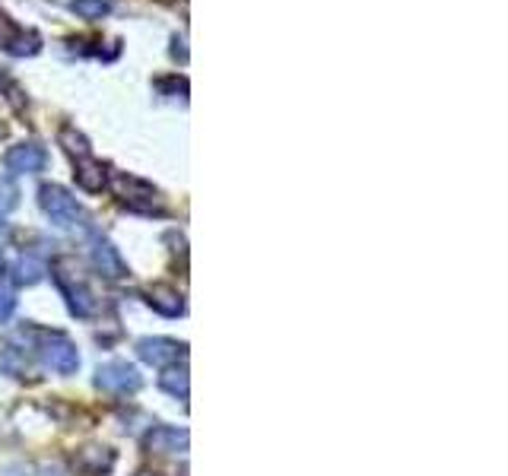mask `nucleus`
<instances>
[{"label":"nucleus","instance_id":"1","mask_svg":"<svg viewBox=\"0 0 508 476\" xmlns=\"http://www.w3.org/2000/svg\"><path fill=\"white\" fill-rule=\"evenodd\" d=\"M39 203H41V210H45V216L54 222V226L68 229V226L83 222L80 203H77L64 188H58V184H45V188L39 191Z\"/></svg>","mask_w":508,"mask_h":476},{"label":"nucleus","instance_id":"2","mask_svg":"<svg viewBox=\"0 0 508 476\" xmlns=\"http://www.w3.org/2000/svg\"><path fill=\"white\" fill-rule=\"evenodd\" d=\"M41 337V363L48 365L51 372H60V375H74L80 369V353L77 346L68 340L64 334H39Z\"/></svg>","mask_w":508,"mask_h":476},{"label":"nucleus","instance_id":"3","mask_svg":"<svg viewBox=\"0 0 508 476\" xmlns=\"http://www.w3.org/2000/svg\"><path fill=\"white\" fill-rule=\"evenodd\" d=\"M114 191H118V197L127 203V207L143 210V213H159L162 210L156 188H150L147 182H137V178H131V175H114Z\"/></svg>","mask_w":508,"mask_h":476},{"label":"nucleus","instance_id":"4","mask_svg":"<svg viewBox=\"0 0 508 476\" xmlns=\"http://www.w3.org/2000/svg\"><path fill=\"white\" fill-rule=\"evenodd\" d=\"M95 384L102 391H112V394H127V391H137L143 384L141 372L127 363H105L95 375Z\"/></svg>","mask_w":508,"mask_h":476},{"label":"nucleus","instance_id":"5","mask_svg":"<svg viewBox=\"0 0 508 476\" xmlns=\"http://www.w3.org/2000/svg\"><path fill=\"white\" fill-rule=\"evenodd\" d=\"M137 353H141V359L150 365H172L185 355V346L168 340V337H147V340L137 343Z\"/></svg>","mask_w":508,"mask_h":476},{"label":"nucleus","instance_id":"6","mask_svg":"<svg viewBox=\"0 0 508 476\" xmlns=\"http://www.w3.org/2000/svg\"><path fill=\"white\" fill-rule=\"evenodd\" d=\"M7 172L10 175H35L45 168V149L35 143H20L7 153Z\"/></svg>","mask_w":508,"mask_h":476},{"label":"nucleus","instance_id":"7","mask_svg":"<svg viewBox=\"0 0 508 476\" xmlns=\"http://www.w3.org/2000/svg\"><path fill=\"white\" fill-rule=\"evenodd\" d=\"M58 286L68 295V305L77 318H93L95 315V299L80 280H68L64 274H58Z\"/></svg>","mask_w":508,"mask_h":476},{"label":"nucleus","instance_id":"8","mask_svg":"<svg viewBox=\"0 0 508 476\" xmlns=\"http://www.w3.org/2000/svg\"><path fill=\"white\" fill-rule=\"evenodd\" d=\"M93 264L102 276H108V280H121V276L127 274L118 248H114L112 242H105V238H95L93 242Z\"/></svg>","mask_w":508,"mask_h":476},{"label":"nucleus","instance_id":"9","mask_svg":"<svg viewBox=\"0 0 508 476\" xmlns=\"http://www.w3.org/2000/svg\"><path fill=\"white\" fill-rule=\"evenodd\" d=\"M0 48H7L14 54H35L39 51V39L35 35H23V29L16 26L10 16L0 13Z\"/></svg>","mask_w":508,"mask_h":476},{"label":"nucleus","instance_id":"10","mask_svg":"<svg viewBox=\"0 0 508 476\" xmlns=\"http://www.w3.org/2000/svg\"><path fill=\"white\" fill-rule=\"evenodd\" d=\"M147 448L153 451V454H185L187 451V432L162 426V429H153L147 436Z\"/></svg>","mask_w":508,"mask_h":476},{"label":"nucleus","instance_id":"11","mask_svg":"<svg viewBox=\"0 0 508 476\" xmlns=\"http://www.w3.org/2000/svg\"><path fill=\"white\" fill-rule=\"evenodd\" d=\"M77 184H80L83 191H89V194H99L102 188H105V168H102V162L95 159H77Z\"/></svg>","mask_w":508,"mask_h":476},{"label":"nucleus","instance_id":"12","mask_svg":"<svg viewBox=\"0 0 508 476\" xmlns=\"http://www.w3.org/2000/svg\"><path fill=\"white\" fill-rule=\"evenodd\" d=\"M150 305H153L156 311H162V315H181V309H185V305H181V295L175 292L172 286H153L150 289V299H147Z\"/></svg>","mask_w":508,"mask_h":476},{"label":"nucleus","instance_id":"13","mask_svg":"<svg viewBox=\"0 0 508 476\" xmlns=\"http://www.w3.org/2000/svg\"><path fill=\"white\" fill-rule=\"evenodd\" d=\"M77 467H80L83 473L99 476L112 467V454H108L105 448H86V451H80V457H77Z\"/></svg>","mask_w":508,"mask_h":476},{"label":"nucleus","instance_id":"14","mask_svg":"<svg viewBox=\"0 0 508 476\" xmlns=\"http://www.w3.org/2000/svg\"><path fill=\"white\" fill-rule=\"evenodd\" d=\"M0 372H4V375L23 378L29 372L26 353H23V349H16V346H0Z\"/></svg>","mask_w":508,"mask_h":476},{"label":"nucleus","instance_id":"15","mask_svg":"<svg viewBox=\"0 0 508 476\" xmlns=\"http://www.w3.org/2000/svg\"><path fill=\"white\" fill-rule=\"evenodd\" d=\"M159 388L166 391V394L178 397V400H187V369L181 365V369H166L159 375Z\"/></svg>","mask_w":508,"mask_h":476},{"label":"nucleus","instance_id":"16","mask_svg":"<svg viewBox=\"0 0 508 476\" xmlns=\"http://www.w3.org/2000/svg\"><path fill=\"white\" fill-rule=\"evenodd\" d=\"M41 276H45V264H41L39 257L23 255L20 261H16V283H20V286H32Z\"/></svg>","mask_w":508,"mask_h":476},{"label":"nucleus","instance_id":"17","mask_svg":"<svg viewBox=\"0 0 508 476\" xmlns=\"http://www.w3.org/2000/svg\"><path fill=\"white\" fill-rule=\"evenodd\" d=\"M60 147L68 149L74 159H86L89 156V140L83 134H77L74 128H64L60 130Z\"/></svg>","mask_w":508,"mask_h":476},{"label":"nucleus","instance_id":"18","mask_svg":"<svg viewBox=\"0 0 508 476\" xmlns=\"http://www.w3.org/2000/svg\"><path fill=\"white\" fill-rule=\"evenodd\" d=\"M70 7H74V13H80L83 20H102V16L112 10V4H108V0H74Z\"/></svg>","mask_w":508,"mask_h":476},{"label":"nucleus","instance_id":"19","mask_svg":"<svg viewBox=\"0 0 508 476\" xmlns=\"http://www.w3.org/2000/svg\"><path fill=\"white\" fill-rule=\"evenodd\" d=\"M16 203H20V191L10 182H0V216H7L10 210H16Z\"/></svg>","mask_w":508,"mask_h":476},{"label":"nucleus","instance_id":"20","mask_svg":"<svg viewBox=\"0 0 508 476\" xmlns=\"http://www.w3.org/2000/svg\"><path fill=\"white\" fill-rule=\"evenodd\" d=\"M14 309H16L14 292H10V289H4V292H0V324H4L10 315H14Z\"/></svg>","mask_w":508,"mask_h":476},{"label":"nucleus","instance_id":"21","mask_svg":"<svg viewBox=\"0 0 508 476\" xmlns=\"http://www.w3.org/2000/svg\"><path fill=\"white\" fill-rule=\"evenodd\" d=\"M4 137H7V124L0 121V140H4Z\"/></svg>","mask_w":508,"mask_h":476},{"label":"nucleus","instance_id":"22","mask_svg":"<svg viewBox=\"0 0 508 476\" xmlns=\"http://www.w3.org/2000/svg\"><path fill=\"white\" fill-rule=\"evenodd\" d=\"M16 473H23L20 467H14V470H7V476H16Z\"/></svg>","mask_w":508,"mask_h":476},{"label":"nucleus","instance_id":"23","mask_svg":"<svg viewBox=\"0 0 508 476\" xmlns=\"http://www.w3.org/2000/svg\"><path fill=\"white\" fill-rule=\"evenodd\" d=\"M0 270H4V255H0Z\"/></svg>","mask_w":508,"mask_h":476}]
</instances>
